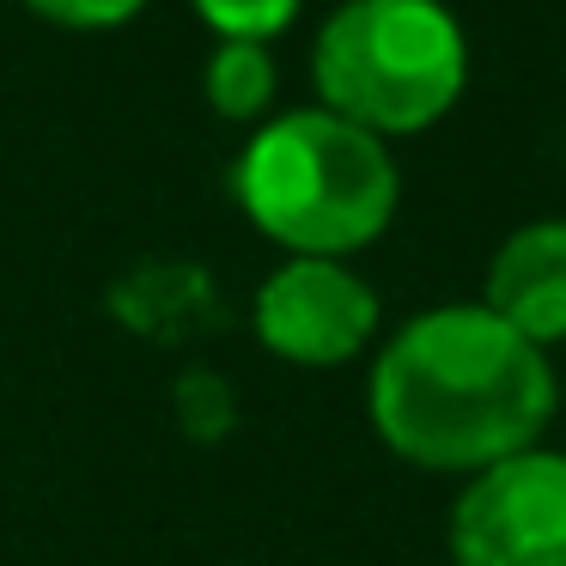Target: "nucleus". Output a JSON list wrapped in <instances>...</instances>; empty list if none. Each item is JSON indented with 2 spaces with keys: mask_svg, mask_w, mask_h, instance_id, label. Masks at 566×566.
I'll list each match as a JSON object with an SVG mask.
<instances>
[{
  "mask_svg": "<svg viewBox=\"0 0 566 566\" xmlns=\"http://www.w3.org/2000/svg\"><path fill=\"white\" fill-rule=\"evenodd\" d=\"M554 415V371L536 342L488 305L415 317L371 366V427L402 463L493 469L536 451Z\"/></svg>",
  "mask_w": 566,
  "mask_h": 566,
  "instance_id": "f257e3e1",
  "label": "nucleus"
},
{
  "mask_svg": "<svg viewBox=\"0 0 566 566\" xmlns=\"http://www.w3.org/2000/svg\"><path fill=\"white\" fill-rule=\"evenodd\" d=\"M232 189L262 238L329 262L384 238L402 196L390 147L323 104L256 128L232 165Z\"/></svg>",
  "mask_w": 566,
  "mask_h": 566,
  "instance_id": "f03ea898",
  "label": "nucleus"
},
{
  "mask_svg": "<svg viewBox=\"0 0 566 566\" xmlns=\"http://www.w3.org/2000/svg\"><path fill=\"white\" fill-rule=\"evenodd\" d=\"M25 7L67 31H111V25H128L147 0H25Z\"/></svg>",
  "mask_w": 566,
  "mask_h": 566,
  "instance_id": "1a4fd4ad",
  "label": "nucleus"
},
{
  "mask_svg": "<svg viewBox=\"0 0 566 566\" xmlns=\"http://www.w3.org/2000/svg\"><path fill=\"white\" fill-rule=\"evenodd\" d=\"M457 566H566V457L517 451L481 469L451 512Z\"/></svg>",
  "mask_w": 566,
  "mask_h": 566,
  "instance_id": "20e7f679",
  "label": "nucleus"
},
{
  "mask_svg": "<svg viewBox=\"0 0 566 566\" xmlns=\"http://www.w3.org/2000/svg\"><path fill=\"white\" fill-rule=\"evenodd\" d=\"M189 7L220 31V43H269L298 19V0H189Z\"/></svg>",
  "mask_w": 566,
  "mask_h": 566,
  "instance_id": "6e6552de",
  "label": "nucleus"
},
{
  "mask_svg": "<svg viewBox=\"0 0 566 566\" xmlns=\"http://www.w3.org/2000/svg\"><path fill=\"white\" fill-rule=\"evenodd\" d=\"M378 329V293L347 262L293 256L262 281L256 335L286 366H342Z\"/></svg>",
  "mask_w": 566,
  "mask_h": 566,
  "instance_id": "39448f33",
  "label": "nucleus"
},
{
  "mask_svg": "<svg viewBox=\"0 0 566 566\" xmlns=\"http://www.w3.org/2000/svg\"><path fill=\"white\" fill-rule=\"evenodd\" d=\"M488 311L524 342H566V220L517 226L488 269Z\"/></svg>",
  "mask_w": 566,
  "mask_h": 566,
  "instance_id": "423d86ee",
  "label": "nucleus"
},
{
  "mask_svg": "<svg viewBox=\"0 0 566 566\" xmlns=\"http://www.w3.org/2000/svg\"><path fill=\"white\" fill-rule=\"evenodd\" d=\"M208 104L226 123H256L274 104V55L269 43H220L208 55V74H201Z\"/></svg>",
  "mask_w": 566,
  "mask_h": 566,
  "instance_id": "0eeeda50",
  "label": "nucleus"
},
{
  "mask_svg": "<svg viewBox=\"0 0 566 566\" xmlns=\"http://www.w3.org/2000/svg\"><path fill=\"white\" fill-rule=\"evenodd\" d=\"M323 111L371 135H420L469 86V38L444 0H342L311 50Z\"/></svg>",
  "mask_w": 566,
  "mask_h": 566,
  "instance_id": "7ed1b4c3",
  "label": "nucleus"
}]
</instances>
